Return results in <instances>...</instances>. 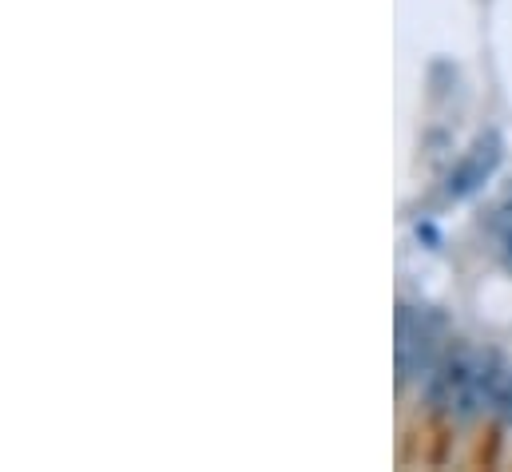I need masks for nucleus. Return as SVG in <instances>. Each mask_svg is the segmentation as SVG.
Returning a JSON list of instances; mask_svg holds the SVG:
<instances>
[{
  "label": "nucleus",
  "mask_w": 512,
  "mask_h": 472,
  "mask_svg": "<svg viewBox=\"0 0 512 472\" xmlns=\"http://www.w3.org/2000/svg\"><path fill=\"white\" fill-rule=\"evenodd\" d=\"M425 350H429V330L421 322H413L409 310H401V322H397V369H401V381L429 365Z\"/></svg>",
  "instance_id": "nucleus-2"
},
{
  "label": "nucleus",
  "mask_w": 512,
  "mask_h": 472,
  "mask_svg": "<svg viewBox=\"0 0 512 472\" xmlns=\"http://www.w3.org/2000/svg\"><path fill=\"white\" fill-rule=\"evenodd\" d=\"M493 409L501 413V421L512 429V373L505 377V385H501V393H497V401H493Z\"/></svg>",
  "instance_id": "nucleus-3"
},
{
  "label": "nucleus",
  "mask_w": 512,
  "mask_h": 472,
  "mask_svg": "<svg viewBox=\"0 0 512 472\" xmlns=\"http://www.w3.org/2000/svg\"><path fill=\"white\" fill-rule=\"evenodd\" d=\"M501 242H505V254H509V262H512V223L505 227V238H501Z\"/></svg>",
  "instance_id": "nucleus-4"
},
{
  "label": "nucleus",
  "mask_w": 512,
  "mask_h": 472,
  "mask_svg": "<svg viewBox=\"0 0 512 472\" xmlns=\"http://www.w3.org/2000/svg\"><path fill=\"white\" fill-rule=\"evenodd\" d=\"M501 155H505V143H501V135H497V131L477 135V143L465 151V159L449 171V179H445V199L461 203V199L477 195V191L493 179V171L501 167Z\"/></svg>",
  "instance_id": "nucleus-1"
}]
</instances>
